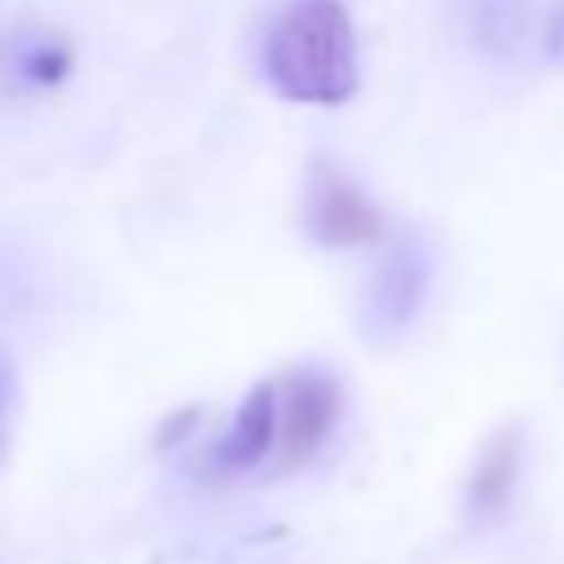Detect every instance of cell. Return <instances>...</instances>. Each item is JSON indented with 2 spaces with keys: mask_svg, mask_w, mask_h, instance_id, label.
Returning a JSON list of instances; mask_svg holds the SVG:
<instances>
[{
  "mask_svg": "<svg viewBox=\"0 0 564 564\" xmlns=\"http://www.w3.org/2000/svg\"><path fill=\"white\" fill-rule=\"evenodd\" d=\"M264 79L278 97L339 106L357 93V35L339 0H295L264 40Z\"/></svg>",
  "mask_w": 564,
  "mask_h": 564,
  "instance_id": "cell-1",
  "label": "cell"
},
{
  "mask_svg": "<svg viewBox=\"0 0 564 564\" xmlns=\"http://www.w3.org/2000/svg\"><path fill=\"white\" fill-rule=\"evenodd\" d=\"M339 383L313 366L291 370L278 388V463L282 467H300L308 463L326 432L339 419Z\"/></svg>",
  "mask_w": 564,
  "mask_h": 564,
  "instance_id": "cell-2",
  "label": "cell"
},
{
  "mask_svg": "<svg viewBox=\"0 0 564 564\" xmlns=\"http://www.w3.org/2000/svg\"><path fill=\"white\" fill-rule=\"evenodd\" d=\"M9 410H13V370L0 352V458H4V445H9Z\"/></svg>",
  "mask_w": 564,
  "mask_h": 564,
  "instance_id": "cell-10",
  "label": "cell"
},
{
  "mask_svg": "<svg viewBox=\"0 0 564 564\" xmlns=\"http://www.w3.org/2000/svg\"><path fill=\"white\" fill-rule=\"evenodd\" d=\"M278 445V388L273 383H256L247 392V401L238 405L234 427L225 432L216 463L220 467H251L264 458V449Z\"/></svg>",
  "mask_w": 564,
  "mask_h": 564,
  "instance_id": "cell-5",
  "label": "cell"
},
{
  "mask_svg": "<svg viewBox=\"0 0 564 564\" xmlns=\"http://www.w3.org/2000/svg\"><path fill=\"white\" fill-rule=\"evenodd\" d=\"M66 70H70V48L62 40H48L44 35V40H35V44H26L18 53V75L31 88H53V84L66 79Z\"/></svg>",
  "mask_w": 564,
  "mask_h": 564,
  "instance_id": "cell-8",
  "label": "cell"
},
{
  "mask_svg": "<svg viewBox=\"0 0 564 564\" xmlns=\"http://www.w3.org/2000/svg\"><path fill=\"white\" fill-rule=\"evenodd\" d=\"M542 48H546V57H564V0L546 13V26H542Z\"/></svg>",
  "mask_w": 564,
  "mask_h": 564,
  "instance_id": "cell-9",
  "label": "cell"
},
{
  "mask_svg": "<svg viewBox=\"0 0 564 564\" xmlns=\"http://www.w3.org/2000/svg\"><path fill=\"white\" fill-rule=\"evenodd\" d=\"M304 225L326 247H361V242H375L383 234L379 207L344 172H335L326 163H317L313 176H308Z\"/></svg>",
  "mask_w": 564,
  "mask_h": 564,
  "instance_id": "cell-3",
  "label": "cell"
},
{
  "mask_svg": "<svg viewBox=\"0 0 564 564\" xmlns=\"http://www.w3.org/2000/svg\"><path fill=\"white\" fill-rule=\"evenodd\" d=\"M427 291V256L419 242H401L383 256V264L375 269V282H370V322L379 330H401L419 300Z\"/></svg>",
  "mask_w": 564,
  "mask_h": 564,
  "instance_id": "cell-4",
  "label": "cell"
},
{
  "mask_svg": "<svg viewBox=\"0 0 564 564\" xmlns=\"http://www.w3.org/2000/svg\"><path fill=\"white\" fill-rule=\"evenodd\" d=\"M194 423H198V410H194V405H185V410H176V414H172V419L159 427V436H154V441L167 449V445H176V441H181V436H185Z\"/></svg>",
  "mask_w": 564,
  "mask_h": 564,
  "instance_id": "cell-11",
  "label": "cell"
},
{
  "mask_svg": "<svg viewBox=\"0 0 564 564\" xmlns=\"http://www.w3.org/2000/svg\"><path fill=\"white\" fill-rule=\"evenodd\" d=\"M524 18H529V4L524 0H480L476 4V35L494 53L516 48L520 35H524Z\"/></svg>",
  "mask_w": 564,
  "mask_h": 564,
  "instance_id": "cell-7",
  "label": "cell"
},
{
  "mask_svg": "<svg viewBox=\"0 0 564 564\" xmlns=\"http://www.w3.org/2000/svg\"><path fill=\"white\" fill-rule=\"evenodd\" d=\"M516 467H520V436L516 427H502L476 458L471 485H467V502L476 516H498L511 502L516 489Z\"/></svg>",
  "mask_w": 564,
  "mask_h": 564,
  "instance_id": "cell-6",
  "label": "cell"
}]
</instances>
